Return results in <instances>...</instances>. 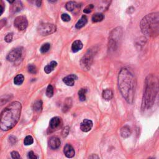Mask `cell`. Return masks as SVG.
Here are the masks:
<instances>
[{"mask_svg": "<svg viewBox=\"0 0 159 159\" xmlns=\"http://www.w3.org/2000/svg\"><path fill=\"white\" fill-rule=\"evenodd\" d=\"M118 85L124 98L128 103L132 104L134 100L137 86L136 77L134 72L129 69H122L118 75Z\"/></svg>", "mask_w": 159, "mask_h": 159, "instance_id": "6da1fadb", "label": "cell"}, {"mask_svg": "<svg viewBox=\"0 0 159 159\" xmlns=\"http://www.w3.org/2000/svg\"><path fill=\"white\" fill-rule=\"evenodd\" d=\"M21 109V104L18 101L11 103L5 108L0 114V129L4 131L13 129L19 121Z\"/></svg>", "mask_w": 159, "mask_h": 159, "instance_id": "7a4b0ae2", "label": "cell"}, {"mask_svg": "<svg viewBox=\"0 0 159 159\" xmlns=\"http://www.w3.org/2000/svg\"><path fill=\"white\" fill-rule=\"evenodd\" d=\"M158 78L149 75L145 79V87L142 101V109H150L154 105L158 92Z\"/></svg>", "mask_w": 159, "mask_h": 159, "instance_id": "3957f363", "label": "cell"}, {"mask_svg": "<svg viewBox=\"0 0 159 159\" xmlns=\"http://www.w3.org/2000/svg\"><path fill=\"white\" fill-rule=\"evenodd\" d=\"M142 33L146 36L155 37L159 31V13H150L146 15L140 22Z\"/></svg>", "mask_w": 159, "mask_h": 159, "instance_id": "277c9868", "label": "cell"}, {"mask_svg": "<svg viewBox=\"0 0 159 159\" xmlns=\"http://www.w3.org/2000/svg\"><path fill=\"white\" fill-rule=\"evenodd\" d=\"M122 35H123V29L121 27H116L112 30L109 37V49L113 51L117 49L119 45Z\"/></svg>", "mask_w": 159, "mask_h": 159, "instance_id": "5b68a950", "label": "cell"}, {"mask_svg": "<svg viewBox=\"0 0 159 159\" xmlns=\"http://www.w3.org/2000/svg\"><path fill=\"white\" fill-rule=\"evenodd\" d=\"M56 29L57 27L54 24L46 23L42 24L39 26L38 28V31L39 34L42 35H48L56 32Z\"/></svg>", "mask_w": 159, "mask_h": 159, "instance_id": "8992f818", "label": "cell"}, {"mask_svg": "<svg viewBox=\"0 0 159 159\" xmlns=\"http://www.w3.org/2000/svg\"><path fill=\"white\" fill-rule=\"evenodd\" d=\"M93 60V54L91 51H89L80 60V65L84 70H88L92 64Z\"/></svg>", "mask_w": 159, "mask_h": 159, "instance_id": "52a82bcc", "label": "cell"}, {"mask_svg": "<svg viewBox=\"0 0 159 159\" xmlns=\"http://www.w3.org/2000/svg\"><path fill=\"white\" fill-rule=\"evenodd\" d=\"M22 55V48L17 47L12 50L7 56V60L9 62H14L19 60Z\"/></svg>", "mask_w": 159, "mask_h": 159, "instance_id": "ba28073f", "label": "cell"}, {"mask_svg": "<svg viewBox=\"0 0 159 159\" xmlns=\"http://www.w3.org/2000/svg\"><path fill=\"white\" fill-rule=\"evenodd\" d=\"M14 26L20 30L26 29L28 25L27 18L24 16H17L14 20Z\"/></svg>", "mask_w": 159, "mask_h": 159, "instance_id": "9c48e42d", "label": "cell"}, {"mask_svg": "<svg viewBox=\"0 0 159 159\" xmlns=\"http://www.w3.org/2000/svg\"><path fill=\"white\" fill-rule=\"evenodd\" d=\"M93 122L89 119H84L80 125V129L83 132H88L92 129Z\"/></svg>", "mask_w": 159, "mask_h": 159, "instance_id": "30bf717a", "label": "cell"}, {"mask_svg": "<svg viewBox=\"0 0 159 159\" xmlns=\"http://www.w3.org/2000/svg\"><path fill=\"white\" fill-rule=\"evenodd\" d=\"M64 153L65 155L69 158H73L75 155V152L73 147L70 144H66L64 148Z\"/></svg>", "mask_w": 159, "mask_h": 159, "instance_id": "8fae6325", "label": "cell"}, {"mask_svg": "<svg viewBox=\"0 0 159 159\" xmlns=\"http://www.w3.org/2000/svg\"><path fill=\"white\" fill-rule=\"evenodd\" d=\"M78 79V77L75 74H71L68 76H66L63 79V82L65 85H66L67 86L72 87L73 86V85L75 83V80Z\"/></svg>", "mask_w": 159, "mask_h": 159, "instance_id": "7c38bea8", "label": "cell"}, {"mask_svg": "<svg viewBox=\"0 0 159 159\" xmlns=\"http://www.w3.org/2000/svg\"><path fill=\"white\" fill-rule=\"evenodd\" d=\"M60 140L59 139V137L53 136L50 139L49 141H48V144H49L50 147L52 149H57L60 147Z\"/></svg>", "mask_w": 159, "mask_h": 159, "instance_id": "4fadbf2b", "label": "cell"}, {"mask_svg": "<svg viewBox=\"0 0 159 159\" xmlns=\"http://www.w3.org/2000/svg\"><path fill=\"white\" fill-rule=\"evenodd\" d=\"M121 135L123 138H127L131 135V128L128 126H125L121 128Z\"/></svg>", "mask_w": 159, "mask_h": 159, "instance_id": "5bb4252c", "label": "cell"}, {"mask_svg": "<svg viewBox=\"0 0 159 159\" xmlns=\"http://www.w3.org/2000/svg\"><path fill=\"white\" fill-rule=\"evenodd\" d=\"M83 48V44L81 40H77L75 42H73L72 46V50L73 52H77L79 51H80Z\"/></svg>", "mask_w": 159, "mask_h": 159, "instance_id": "9a60e30c", "label": "cell"}, {"mask_svg": "<svg viewBox=\"0 0 159 159\" xmlns=\"http://www.w3.org/2000/svg\"><path fill=\"white\" fill-rule=\"evenodd\" d=\"M60 123L61 120L60 118L59 117L53 118L50 121V126L53 129H57V128H58L60 126Z\"/></svg>", "mask_w": 159, "mask_h": 159, "instance_id": "2e32d148", "label": "cell"}, {"mask_svg": "<svg viewBox=\"0 0 159 159\" xmlns=\"http://www.w3.org/2000/svg\"><path fill=\"white\" fill-rule=\"evenodd\" d=\"M88 22L87 17L86 16H83L80 19L78 20V21L77 22L75 27L77 29H80L84 27L85 25H86L87 23Z\"/></svg>", "mask_w": 159, "mask_h": 159, "instance_id": "e0dca14e", "label": "cell"}, {"mask_svg": "<svg viewBox=\"0 0 159 159\" xmlns=\"http://www.w3.org/2000/svg\"><path fill=\"white\" fill-rule=\"evenodd\" d=\"M103 97L105 100L110 101L113 98V91L109 89H106L105 90H104L103 92Z\"/></svg>", "mask_w": 159, "mask_h": 159, "instance_id": "ac0fdd59", "label": "cell"}, {"mask_svg": "<svg viewBox=\"0 0 159 159\" xmlns=\"http://www.w3.org/2000/svg\"><path fill=\"white\" fill-rule=\"evenodd\" d=\"M57 65V63L56 61H52L49 64L46 65L44 68V71L46 73H51Z\"/></svg>", "mask_w": 159, "mask_h": 159, "instance_id": "d6986e66", "label": "cell"}, {"mask_svg": "<svg viewBox=\"0 0 159 159\" xmlns=\"http://www.w3.org/2000/svg\"><path fill=\"white\" fill-rule=\"evenodd\" d=\"M22 9V4L21 1H16L13 3V6H12V11L13 13H17V12H19L21 11Z\"/></svg>", "mask_w": 159, "mask_h": 159, "instance_id": "ffe728a7", "label": "cell"}, {"mask_svg": "<svg viewBox=\"0 0 159 159\" xmlns=\"http://www.w3.org/2000/svg\"><path fill=\"white\" fill-rule=\"evenodd\" d=\"M72 105V101L71 98H67L65 100L64 106H63V111L64 112H66L68 111L71 108Z\"/></svg>", "mask_w": 159, "mask_h": 159, "instance_id": "44dd1931", "label": "cell"}, {"mask_svg": "<svg viewBox=\"0 0 159 159\" xmlns=\"http://www.w3.org/2000/svg\"><path fill=\"white\" fill-rule=\"evenodd\" d=\"M34 109L35 112L40 113L42 109V101L41 100L36 101L34 105Z\"/></svg>", "mask_w": 159, "mask_h": 159, "instance_id": "7402d4cb", "label": "cell"}, {"mask_svg": "<svg viewBox=\"0 0 159 159\" xmlns=\"http://www.w3.org/2000/svg\"><path fill=\"white\" fill-rule=\"evenodd\" d=\"M104 19V15L101 13H96L92 16V21L94 22H98L103 21Z\"/></svg>", "mask_w": 159, "mask_h": 159, "instance_id": "603a6c76", "label": "cell"}, {"mask_svg": "<svg viewBox=\"0 0 159 159\" xmlns=\"http://www.w3.org/2000/svg\"><path fill=\"white\" fill-rule=\"evenodd\" d=\"M86 93H87V90L85 88H82L78 91L79 99L81 101H85V100H86Z\"/></svg>", "mask_w": 159, "mask_h": 159, "instance_id": "cb8c5ba5", "label": "cell"}, {"mask_svg": "<svg viewBox=\"0 0 159 159\" xmlns=\"http://www.w3.org/2000/svg\"><path fill=\"white\" fill-rule=\"evenodd\" d=\"M24 76L22 74H19L14 78V83L16 85H21L24 82Z\"/></svg>", "mask_w": 159, "mask_h": 159, "instance_id": "d4e9b609", "label": "cell"}, {"mask_svg": "<svg viewBox=\"0 0 159 159\" xmlns=\"http://www.w3.org/2000/svg\"><path fill=\"white\" fill-rule=\"evenodd\" d=\"M77 7V3L74 1H69L66 4V9L69 11H73Z\"/></svg>", "mask_w": 159, "mask_h": 159, "instance_id": "484cf974", "label": "cell"}, {"mask_svg": "<svg viewBox=\"0 0 159 159\" xmlns=\"http://www.w3.org/2000/svg\"><path fill=\"white\" fill-rule=\"evenodd\" d=\"M50 48H51V44L48 43H46L41 46L40 48V51L41 52V53H44L49 51Z\"/></svg>", "mask_w": 159, "mask_h": 159, "instance_id": "4316f807", "label": "cell"}, {"mask_svg": "<svg viewBox=\"0 0 159 159\" xmlns=\"http://www.w3.org/2000/svg\"><path fill=\"white\" fill-rule=\"evenodd\" d=\"M46 95L48 98H51L53 95V88L51 85H48L46 90Z\"/></svg>", "mask_w": 159, "mask_h": 159, "instance_id": "83f0119b", "label": "cell"}, {"mask_svg": "<svg viewBox=\"0 0 159 159\" xmlns=\"http://www.w3.org/2000/svg\"><path fill=\"white\" fill-rule=\"evenodd\" d=\"M34 142V139L32 136H27L26 137V138L24 139V144L26 145H30L33 144Z\"/></svg>", "mask_w": 159, "mask_h": 159, "instance_id": "f1b7e54d", "label": "cell"}, {"mask_svg": "<svg viewBox=\"0 0 159 159\" xmlns=\"http://www.w3.org/2000/svg\"><path fill=\"white\" fill-rule=\"evenodd\" d=\"M27 69H28V72L30 73H33V74H35V73H37L36 67L33 64L29 65L27 66Z\"/></svg>", "mask_w": 159, "mask_h": 159, "instance_id": "f546056e", "label": "cell"}, {"mask_svg": "<svg viewBox=\"0 0 159 159\" xmlns=\"http://www.w3.org/2000/svg\"><path fill=\"white\" fill-rule=\"evenodd\" d=\"M11 157L13 159H21V157L19 153L16 151H13L11 154Z\"/></svg>", "mask_w": 159, "mask_h": 159, "instance_id": "4dcf8cb0", "label": "cell"}, {"mask_svg": "<svg viewBox=\"0 0 159 159\" xmlns=\"http://www.w3.org/2000/svg\"><path fill=\"white\" fill-rule=\"evenodd\" d=\"M5 41L7 42H11L13 40V33H9L7 35H6L5 38H4Z\"/></svg>", "mask_w": 159, "mask_h": 159, "instance_id": "1f68e13d", "label": "cell"}, {"mask_svg": "<svg viewBox=\"0 0 159 159\" xmlns=\"http://www.w3.org/2000/svg\"><path fill=\"white\" fill-rule=\"evenodd\" d=\"M93 8H94V7H93V4H89L88 7L84 9L83 12L85 13H91V11H92Z\"/></svg>", "mask_w": 159, "mask_h": 159, "instance_id": "d6a6232c", "label": "cell"}, {"mask_svg": "<svg viewBox=\"0 0 159 159\" xmlns=\"http://www.w3.org/2000/svg\"><path fill=\"white\" fill-rule=\"evenodd\" d=\"M61 18H62V20L65 22H69L70 21L71 19L70 16L67 14H63L62 16H61Z\"/></svg>", "mask_w": 159, "mask_h": 159, "instance_id": "836d02e7", "label": "cell"}, {"mask_svg": "<svg viewBox=\"0 0 159 159\" xmlns=\"http://www.w3.org/2000/svg\"><path fill=\"white\" fill-rule=\"evenodd\" d=\"M28 157L29 159H38V157H37L34 153L33 151H30L28 154Z\"/></svg>", "mask_w": 159, "mask_h": 159, "instance_id": "e575fe53", "label": "cell"}, {"mask_svg": "<svg viewBox=\"0 0 159 159\" xmlns=\"http://www.w3.org/2000/svg\"><path fill=\"white\" fill-rule=\"evenodd\" d=\"M69 127H65L62 132V135L64 137H66L69 134Z\"/></svg>", "mask_w": 159, "mask_h": 159, "instance_id": "d590c367", "label": "cell"}, {"mask_svg": "<svg viewBox=\"0 0 159 159\" xmlns=\"http://www.w3.org/2000/svg\"><path fill=\"white\" fill-rule=\"evenodd\" d=\"M88 159H100V157L96 154H92L89 157Z\"/></svg>", "mask_w": 159, "mask_h": 159, "instance_id": "8d00e7d4", "label": "cell"}, {"mask_svg": "<svg viewBox=\"0 0 159 159\" xmlns=\"http://www.w3.org/2000/svg\"><path fill=\"white\" fill-rule=\"evenodd\" d=\"M3 11H4V8L2 5L0 4V16L2 15V14L3 13Z\"/></svg>", "mask_w": 159, "mask_h": 159, "instance_id": "74e56055", "label": "cell"}, {"mask_svg": "<svg viewBox=\"0 0 159 159\" xmlns=\"http://www.w3.org/2000/svg\"><path fill=\"white\" fill-rule=\"evenodd\" d=\"M36 5L38 6V7H40V5H41V3H42V1H37L36 2Z\"/></svg>", "mask_w": 159, "mask_h": 159, "instance_id": "f35d334b", "label": "cell"}, {"mask_svg": "<svg viewBox=\"0 0 159 159\" xmlns=\"http://www.w3.org/2000/svg\"><path fill=\"white\" fill-rule=\"evenodd\" d=\"M149 159H153V158H149Z\"/></svg>", "mask_w": 159, "mask_h": 159, "instance_id": "ab89813d", "label": "cell"}, {"mask_svg": "<svg viewBox=\"0 0 159 159\" xmlns=\"http://www.w3.org/2000/svg\"><path fill=\"white\" fill-rule=\"evenodd\" d=\"M0 65H1V64H0Z\"/></svg>", "mask_w": 159, "mask_h": 159, "instance_id": "60d3db41", "label": "cell"}]
</instances>
